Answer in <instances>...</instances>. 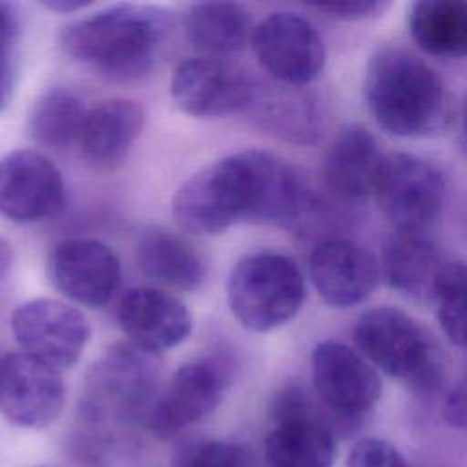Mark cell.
Returning <instances> with one entry per match:
<instances>
[{"label": "cell", "mask_w": 467, "mask_h": 467, "mask_svg": "<svg viewBox=\"0 0 467 467\" xmlns=\"http://www.w3.org/2000/svg\"><path fill=\"white\" fill-rule=\"evenodd\" d=\"M316 197L286 161L265 150L226 155L186 179L173 195L177 224L193 235H219L237 223L303 228Z\"/></svg>", "instance_id": "1"}, {"label": "cell", "mask_w": 467, "mask_h": 467, "mask_svg": "<svg viewBox=\"0 0 467 467\" xmlns=\"http://www.w3.org/2000/svg\"><path fill=\"white\" fill-rule=\"evenodd\" d=\"M175 26L171 11L151 4H115L67 24L62 51L111 80H139L159 62Z\"/></svg>", "instance_id": "2"}, {"label": "cell", "mask_w": 467, "mask_h": 467, "mask_svg": "<svg viewBox=\"0 0 467 467\" xmlns=\"http://www.w3.org/2000/svg\"><path fill=\"white\" fill-rule=\"evenodd\" d=\"M363 95L379 128L396 137H425L447 117V89L441 77L403 47L378 49L365 71Z\"/></svg>", "instance_id": "3"}, {"label": "cell", "mask_w": 467, "mask_h": 467, "mask_svg": "<svg viewBox=\"0 0 467 467\" xmlns=\"http://www.w3.org/2000/svg\"><path fill=\"white\" fill-rule=\"evenodd\" d=\"M354 341L368 363L416 392H432L443 379L440 347L403 310L379 306L365 312L354 327Z\"/></svg>", "instance_id": "4"}, {"label": "cell", "mask_w": 467, "mask_h": 467, "mask_svg": "<svg viewBox=\"0 0 467 467\" xmlns=\"http://www.w3.org/2000/svg\"><path fill=\"white\" fill-rule=\"evenodd\" d=\"M305 294L296 261L272 250L239 259L226 281L230 312L252 332H270L288 323L301 310Z\"/></svg>", "instance_id": "5"}, {"label": "cell", "mask_w": 467, "mask_h": 467, "mask_svg": "<svg viewBox=\"0 0 467 467\" xmlns=\"http://www.w3.org/2000/svg\"><path fill=\"white\" fill-rule=\"evenodd\" d=\"M159 376L157 354L135 345L111 347L89 370L86 383V410L91 416H133L148 412L155 400Z\"/></svg>", "instance_id": "6"}, {"label": "cell", "mask_w": 467, "mask_h": 467, "mask_svg": "<svg viewBox=\"0 0 467 467\" xmlns=\"http://www.w3.org/2000/svg\"><path fill=\"white\" fill-rule=\"evenodd\" d=\"M314 389L323 407L343 425L359 423L381 396L372 363L352 347L325 339L312 352Z\"/></svg>", "instance_id": "7"}, {"label": "cell", "mask_w": 467, "mask_h": 467, "mask_svg": "<svg viewBox=\"0 0 467 467\" xmlns=\"http://www.w3.org/2000/svg\"><path fill=\"white\" fill-rule=\"evenodd\" d=\"M374 195L396 232L425 234L441 212L445 179L429 161L396 151L385 155Z\"/></svg>", "instance_id": "8"}, {"label": "cell", "mask_w": 467, "mask_h": 467, "mask_svg": "<svg viewBox=\"0 0 467 467\" xmlns=\"http://www.w3.org/2000/svg\"><path fill=\"white\" fill-rule=\"evenodd\" d=\"M250 42L259 66L279 84L303 88L325 66L321 35L297 13H270L254 27Z\"/></svg>", "instance_id": "9"}, {"label": "cell", "mask_w": 467, "mask_h": 467, "mask_svg": "<svg viewBox=\"0 0 467 467\" xmlns=\"http://www.w3.org/2000/svg\"><path fill=\"white\" fill-rule=\"evenodd\" d=\"M11 330L22 352L57 370L69 368L80 359L91 334L78 308L51 297L18 305L11 314Z\"/></svg>", "instance_id": "10"}, {"label": "cell", "mask_w": 467, "mask_h": 467, "mask_svg": "<svg viewBox=\"0 0 467 467\" xmlns=\"http://www.w3.org/2000/svg\"><path fill=\"white\" fill-rule=\"evenodd\" d=\"M254 86L255 78L228 58L193 57L175 67L170 95L182 113L217 119L246 111Z\"/></svg>", "instance_id": "11"}, {"label": "cell", "mask_w": 467, "mask_h": 467, "mask_svg": "<svg viewBox=\"0 0 467 467\" xmlns=\"http://www.w3.org/2000/svg\"><path fill=\"white\" fill-rule=\"evenodd\" d=\"M66 401L60 370L26 354L0 358V414L16 427L44 429L53 423Z\"/></svg>", "instance_id": "12"}, {"label": "cell", "mask_w": 467, "mask_h": 467, "mask_svg": "<svg viewBox=\"0 0 467 467\" xmlns=\"http://www.w3.org/2000/svg\"><path fill=\"white\" fill-rule=\"evenodd\" d=\"M224 390L226 372L219 363L212 359L184 363L155 396L144 416L146 425L161 440L173 438L210 416L223 401Z\"/></svg>", "instance_id": "13"}, {"label": "cell", "mask_w": 467, "mask_h": 467, "mask_svg": "<svg viewBox=\"0 0 467 467\" xmlns=\"http://www.w3.org/2000/svg\"><path fill=\"white\" fill-rule=\"evenodd\" d=\"M66 184L60 170L40 151L13 150L0 157V215L38 223L62 212Z\"/></svg>", "instance_id": "14"}, {"label": "cell", "mask_w": 467, "mask_h": 467, "mask_svg": "<svg viewBox=\"0 0 467 467\" xmlns=\"http://www.w3.org/2000/svg\"><path fill=\"white\" fill-rule=\"evenodd\" d=\"M120 261L104 243L95 239H66L47 257V277L55 290L73 303L100 308L120 285Z\"/></svg>", "instance_id": "15"}, {"label": "cell", "mask_w": 467, "mask_h": 467, "mask_svg": "<svg viewBox=\"0 0 467 467\" xmlns=\"http://www.w3.org/2000/svg\"><path fill=\"white\" fill-rule=\"evenodd\" d=\"M117 321L131 345L151 354L181 345L193 327L186 305L155 286L126 290L117 308Z\"/></svg>", "instance_id": "16"}, {"label": "cell", "mask_w": 467, "mask_h": 467, "mask_svg": "<svg viewBox=\"0 0 467 467\" xmlns=\"http://www.w3.org/2000/svg\"><path fill=\"white\" fill-rule=\"evenodd\" d=\"M310 279L319 297L334 308L363 303L378 285V259L356 241L327 239L310 255Z\"/></svg>", "instance_id": "17"}, {"label": "cell", "mask_w": 467, "mask_h": 467, "mask_svg": "<svg viewBox=\"0 0 467 467\" xmlns=\"http://www.w3.org/2000/svg\"><path fill=\"white\" fill-rule=\"evenodd\" d=\"M144 120V108L130 99H108L89 108L77 144L82 161L97 171L117 168L140 135Z\"/></svg>", "instance_id": "18"}, {"label": "cell", "mask_w": 467, "mask_h": 467, "mask_svg": "<svg viewBox=\"0 0 467 467\" xmlns=\"http://www.w3.org/2000/svg\"><path fill=\"white\" fill-rule=\"evenodd\" d=\"M383 161L374 135L359 124H347L325 155V181L343 199H363L376 192Z\"/></svg>", "instance_id": "19"}, {"label": "cell", "mask_w": 467, "mask_h": 467, "mask_svg": "<svg viewBox=\"0 0 467 467\" xmlns=\"http://www.w3.org/2000/svg\"><path fill=\"white\" fill-rule=\"evenodd\" d=\"M246 111L268 133L296 144H310L321 131L316 99L303 88L257 82Z\"/></svg>", "instance_id": "20"}, {"label": "cell", "mask_w": 467, "mask_h": 467, "mask_svg": "<svg viewBox=\"0 0 467 467\" xmlns=\"http://www.w3.org/2000/svg\"><path fill=\"white\" fill-rule=\"evenodd\" d=\"M135 261L146 277L181 292L199 288L206 277V265L197 248L162 226H150L140 232Z\"/></svg>", "instance_id": "21"}, {"label": "cell", "mask_w": 467, "mask_h": 467, "mask_svg": "<svg viewBox=\"0 0 467 467\" xmlns=\"http://www.w3.org/2000/svg\"><path fill=\"white\" fill-rule=\"evenodd\" d=\"M265 456L270 467H332V429L314 410L275 420L265 440Z\"/></svg>", "instance_id": "22"}, {"label": "cell", "mask_w": 467, "mask_h": 467, "mask_svg": "<svg viewBox=\"0 0 467 467\" xmlns=\"http://www.w3.org/2000/svg\"><path fill=\"white\" fill-rule=\"evenodd\" d=\"M184 33L201 57L226 58L252 40V18L234 2H201L184 13Z\"/></svg>", "instance_id": "23"}, {"label": "cell", "mask_w": 467, "mask_h": 467, "mask_svg": "<svg viewBox=\"0 0 467 467\" xmlns=\"http://www.w3.org/2000/svg\"><path fill=\"white\" fill-rule=\"evenodd\" d=\"M441 266L436 244L421 232H396L383 248L387 283L410 297L432 294Z\"/></svg>", "instance_id": "24"}, {"label": "cell", "mask_w": 467, "mask_h": 467, "mask_svg": "<svg viewBox=\"0 0 467 467\" xmlns=\"http://www.w3.org/2000/svg\"><path fill=\"white\" fill-rule=\"evenodd\" d=\"M414 42L440 58L467 57V2L420 0L409 13Z\"/></svg>", "instance_id": "25"}, {"label": "cell", "mask_w": 467, "mask_h": 467, "mask_svg": "<svg viewBox=\"0 0 467 467\" xmlns=\"http://www.w3.org/2000/svg\"><path fill=\"white\" fill-rule=\"evenodd\" d=\"M88 115L82 99L67 88H49L31 106L27 117L29 137L46 148L66 150L78 144Z\"/></svg>", "instance_id": "26"}, {"label": "cell", "mask_w": 467, "mask_h": 467, "mask_svg": "<svg viewBox=\"0 0 467 467\" xmlns=\"http://www.w3.org/2000/svg\"><path fill=\"white\" fill-rule=\"evenodd\" d=\"M431 296L436 301V316L447 339L467 348V263L443 265Z\"/></svg>", "instance_id": "27"}, {"label": "cell", "mask_w": 467, "mask_h": 467, "mask_svg": "<svg viewBox=\"0 0 467 467\" xmlns=\"http://www.w3.org/2000/svg\"><path fill=\"white\" fill-rule=\"evenodd\" d=\"M20 15L13 4L0 2V113L7 108L18 73Z\"/></svg>", "instance_id": "28"}, {"label": "cell", "mask_w": 467, "mask_h": 467, "mask_svg": "<svg viewBox=\"0 0 467 467\" xmlns=\"http://www.w3.org/2000/svg\"><path fill=\"white\" fill-rule=\"evenodd\" d=\"M171 467H250V456L232 441L195 440L175 452Z\"/></svg>", "instance_id": "29"}, {"label": "cell", "mask_w": 467, "mask_h": 467, "mask_svg": "<svg viewBox=\"0 0 467 467\" xmlns=\"http://www.w3.org/2000/svg\"><path fill=\"white\" fill-rule=\"evenodd\" d=\"M345 467H407V463L392 443L363 438L350 449Z\"/></svg>", "instance_id": "30"}, {"label": "cell", "mask_w": 467, "mask_h": 467, "mask_svg": "<svg viewBox=\"0 0 467 467\" xmlns=\"http://www.w3.org/2000/svg\"><path fill=\"white\" fill-rule=\"evenodd\" d=\"M312 7L321 13H327L332 18L359 20V18H367L381 13V9L387 7V4L376 2V0H343V2L312 4Z\"/></svg>", "instance_id": "31"}, {"label": "cell", "mask_w": 467, "mask_h": 467, "mask_svg": "<svg viewBox=\"0 0 467 467\" xmlns=\"http://www.w3.org/2000/svg\"><path fill=\"white\" fill-rule=\"evenodd\" d=\"M443 418L451 427L467 431V372L447 394L443 403Z\"/></svg>", "instance_id": "32"}, {"label": "cell", "mask_w": 467, "mask_h": 467, "mask_svg": "<svg viewBox=\"0 0 467 467\" xmlns=\"http://www.w3.org/2000/svg\"><path fill=\"white\" fill-rule=\"evenodd\" d=\"M91 2L88 0H46L42 2V5L46 9H51V11H58V13H75L82 7H88Z\"/></svg>", "instance_id": "33"}, {"label": "cell", "mask_w": 467, "mask_h": 467, "mask_svg": "<svg viewBox=\"0 0 467 467\" xmlns=\"http://www.w3.org/2000/svg\"><path fill=\"white\" fill-rule=\"evenodd\" d=\"M458 144L462 151L467 155V95L460 106L458 113Z\"/></svg>", "instance_id": "34"}, {"label": "cell", "mask_w": 467, "mask_h": 467, "mask_svg": "<svg viewBox=\"0 0 467 467\" xmlns=\"http://www.w3.org/2000/svg\"><path fill=\"white\" fill-rule=\"evenodd\" d=\"M11 263H13L11 246L7 244L5 239L0 237V279L5 277V274H7L9 268H11Z\"/></svg>", "instance_id": "35"}]
</instances>
